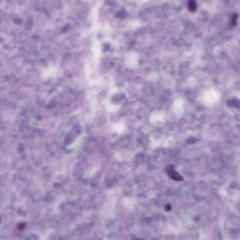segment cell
I'll use <instances>...</instances> for the list:
<instances>
[{"label": "cell", "mask_w": 240, "mask_h": 240, "mask_svg": "<svg viewBox=\"0 0 240 240\" xmlns=\"http://www.w3.org/2000/svg\"><path fill=\"white\" fill-rule=\"evenodd\" d=\"M166 172H167L168 176H169L172 180L176 181H181L183 180L182 176L175 170V169H174V167L173 166L170 165L168 166L167 169H166Z\"/></svg>", "instance_id": "6da1fadb"}, {"label": "cell", "mask_w": 240, "mask_h": 240, "mask_svg": "<svg viewBox=\"0 0 240 240\" xmlns=\"http://www.w3.org/2000/svg\"><path fill=\"white\" fill-rule=\"evenodd\" d=\"M228 105L235 108L240 109V101L237 98H232L228 101Z\"/></svg>", "instance_id": "7a4b0ae2"}, {"label": "cell", "mask_w": 240, "mask_h": 240, "mask_svg": "<svg viewBox=\"0 0 240 240\" xmlns=\"http://www.w3.org/2000/svg\"><path fill=\"white\" fill-rule=\"evenodd\" d=\"M187 7L190 12H195L197 10V3L195 0H189L187 3Z\"/></svg>", "instance_id": "3957f363"}, {"label": "cell", "mask_w": 240, "mask_h": 240, "mask_svg": "<svg viewBox=\"0 0 240 240\" xmlns=\"http://www.w3.org/2000/svg\"><path fill=\"white\" fill-rule=\"evenodd\" d=\"M237 19H238V14H233L231 18V21H230V24H231L232 27H234V26L237 25Z\"/></svg>", "instance_id": "277c9868"}, {"label": "cell", "mask_w": 240, "mask_h": 240, "mask_svg": "<svg viewBox=\"0 0 240 240\" xmlns=\"http://www.w3.org/2000/svg\"><path fill=\"white\" fill-rule=\"evenodd\" d=\"M165 210L166 211H169L171 210V206L169 205V204H167L166 206H165Z\"/></svg>", "instance_id": "5b68a950"}]
</instances>
